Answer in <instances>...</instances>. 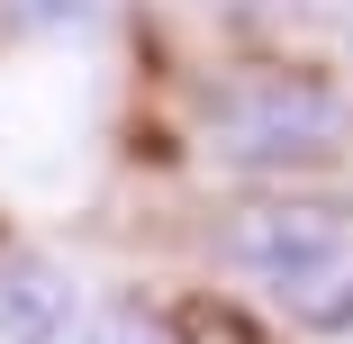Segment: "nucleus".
I'll return each mask as SVG.
<instances>
[{
    "label": "nucleus",
    "mask_w": 353,
    "mask_h": 344,
    "mask_svg": "<svg viewBox=\"0 0 353 344\" xmlns=\"http://www.w3.org/2000/svg\"><path fill=\"white\" fill-rule=\"evenodd\" d=\"M218 245L281 317H299L308 335H353V199L326 190L245 199Z\"/></svg>",
    "instance_id": "f257e3e1"
},
{
    "label": "nucleus",
    "mask_w": 353,
    "mask_h": 344,
    "mask_svg": "<svg viewBox=\"0 0 353 344\" xmlns=\"http://www.w3.org/2000/svg\"><path fill=\"white\" fill-rule=\"evenodd\" d=\"M208 136L236 172H317L344 145V100L317 73H281V63H245L208 100Z\"/></svg>",
    "instance_id": "f03ea898"
},
{
    "label": "nucleus",
    "mask_w": 353,
    "mask_h": 344,
    "mask_svg": "<svg viewBox=\"0 0 353 344\" xmlns=\"http://www.w3.org/2000/svg\"><path fill=\"white\" fill-rule=\"evenodd\" d=\"M73 326H82V290L63 263L46 254L0 263V344H73Z\"/></svg>",
    "instance_id": "7ed1b4c3"
},
{
    "label": "nucleus",
    "mask_w": 353,
    "mask_h": 344,
    "mask_svg": "<svg viewBox=\"0 0 353 344\" xmlns=\"http://www.w3.org/2000/svg\"><path fill=\"white\" fill-rule=\"evenodd\" d=\"M109 19V0H0V28L19 37H91Z\"/></svg>",
    "instance_id": "20e7f679"
},
{
    "label": "nucleus",
    "mask_w": 353,
    "mask_h": 344,
    "mask_svg": "<svg viewBox=\"0 0 353 344\" xmlns=\"http://www.w3.org/2000/svg\"><path fill=\"white\" fill-rule=\"evenodd\" d=\"M73 344H172V335H163L145 308H136V299H109L91 326H73Z\"/></svg>",
    "instance_id": "39448f33"
},
{
    "label": "nucleus",
    "mask_w": 353,
    "mask_h": 344,
    "mask_svg": "<svg viewBox=\"0 0 353 344\" xmlns=\"http://www.w3.org/2000/svg\"><path fill=\"white\" fill-rule=\"evenodd\" d=\"M236 10H299V0H236Z\"/></svg>",
    "instance_id": "423d86ee"
},
{
    "label": "nucleus",
    "mask_w": 353,
    "mask_h": 344,
    "mask_svg": "<svg viewBox=\"0 0 353 344\" xmlns=\"http://www.w3.org/2000/svg\"><path fill=\"white\" fill-rule=\"evenodd\" d=\"M344 37H353V0H344Z\"/></svg>",
    "instance_id": "0eeeda50"
}]
</instances>
